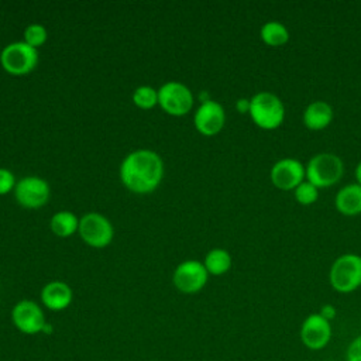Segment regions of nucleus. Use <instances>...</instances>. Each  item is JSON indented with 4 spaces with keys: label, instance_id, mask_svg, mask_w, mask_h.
I'll use <instances>...</instances> for the list:
<instances>
[{
    "label": "nucleus",
    "instance_id": "9",
    "mask_svg": "<svg viewBox=\"0 0 361 361\" xmlns=\"http://www.w3.org/2000/svg\"><path fill=\"white\" fill-rule=\"evenodd\" d=\"M51 196L49 185L39 176H24L17 180L14 197L25 209H38L47 204Z\"/></svg>",
    "mask_w": 361,
    "mask_h": 361
},
{
    "label": "nucleus",
    "instance_id": "20",
    "mask_svg": "<svg viewBox=\"0 0 361 361\" xmlns=\"http://www.w3.org/2000/svg\"><path fill=\"white\" fill-rule=\"evenodd\" d=\"M133 102L137 107L148 110L158 104V90L151 86H138L133 93Z\"/></svg>",
    "mask_w": 361,
    "mask_h": 361
},
{
    "label": "nucleus",
    "instance_id": "25",
    "mask_svg": "<svg viewBox=\"0 0 361 361\" xmlns=\"http://www.w3.org/2000/svg\"><path fill=\"white\" fill-rule=\"evenodd\" d=\"M319 314H320V316H323L326 320L331 322V320L336 317L337 310H336V307H334L333 305H323V306L320 307Z\"/></svg>",
    "mask_w": 361,
    "mask_h": 361
},
{
    "label": "nucleus",
    "instance_id": "24",
    "mask_svg": "<svg viewBox=\"0 0 361 361\" xmlns=\"http://www.w3.org/2000/svg\"><path fill=\"white\" fill-rule=\"evenodd\" d=\"M345 361H361V334L354 337L347 345Z\"/></svg>",
    "mask_w": 361,
    "mask_h": 361
},
{
    "label": "nucleus",
    "instance_id": "12",
    "mask_svg": "<svg viewBox=\"0 0 361 361\" xmlns=\"http://www.w3.org/2000/svg\"><path fill=\"white\" fill-rule=\"evenodd\" d=\"M306 168L299 159L282 158L271 168V182L281 190H293L305 180Z\"/></svg>",
    "mask_w": 361,
    "mask_h": 361
},
{
    "label": "nucleus",
    "instance_id": "14",
    "mask_svg": "<svg viewBox=\"0 0 361 361\" xmlns=\"http://www.w3.org/2000/svg\"><path fill=\"white\" fill-rule=\"evenodd\" d=\"M73 300L72 288L62 281H51L41 289V302L42 305L52 310L61 312L69 307Z\"/></svg>",
    "mask_w": 361,
    "mask_h": 361
},
{
    "label": "nucleus",
    "instance_id": "2",
    "mask_svg": "<svg viewBox=\"0 0 361 361\" xmlns=\"http://www.w3.org/2000/svg\"><path fill=\"white\" fill-rule=\"evenodd\" d=\"M251 120L262 130L278 128L285 118L282 100L271 92H258L250 99Z\"/></svg>",
    "mask_w": 361,
    "mask_h": 361
},
{
    "label": "nucleus",
    "instance_id": "27",
    "mask_svg": "<svg viewBox=\"0 0 361 361\" xmlns=\"http://www.w3.org/2000/svg\"><path fill=\"white\" fill-rule=\"evenodd\" d=\"M355 180L358 185H361V161L355 166Z\"/></svg>",
    "mask_w": 361,
    "mask_h": 361
},
{
    "label": "nucleus",
    "instance_id": "21",
    "mask_svg": "<svg viewBox=\"0 0 361 361\" xmlns=\"http://www.w3.org/2000/svg\"><path fill=\"white\" fill-rule=\"evenodd\" d=\"M293 195H295V199L298 200V203H300L303 206H309L317 200L319 189L309 180H303L300 185H298L293 189Z\"/></svg>",
    "mask_w": 361,
    "mask_h": 361
},
{
    "label": "nucleus",
    "instance_id": "22",
    "mask_svg": "<svg viewBox=\"0 0 361 361\" xmlns=\"http://www.w3.org/2000/svg\"><path fill=\"white\" fill-rule=\"evenodd\" d=\"M47 38H48V32L45 27L41 24H30L24 30V42L31 45L32 48L38 49L41 45L45 44Z\"/></svg>",
    "mask_w": 361,
    "mask_h": 361
},
{
    "label": "nucleus",
    "instance_id": "6",
    "mask_svg": "<svg viewBox=\"0 0 361 361\" xmlns=\"http://www.w3.org/2000/svg\"><path fill=\"white\" fill-rule=\"evenodd\" d=\"M78 231L80 238L93 248L107 247L114 235L110 220L96 212L86 213L82 219H79Z\"/></svg>",
    "mask_w": 361,
    "mask_h": 361
},
{
    "label": "nucleus",
    "instance_id": "4",
    "mask_svg": "<svg viewBox=\"0 0 361 361\" xmlns=\"http://www.w3.org/2000/svg\"><path fill=\"white\" fill-rule=\"evenodd\" d=\"M330 285L340 293L354 292L361 286V257L343 254L334 259L329 272Z\"/></svg>",
    "mask_w": 361,
    "mask_h": 361
},
{
    "label": "nucleus",
    "instance_id": "16",
    "mask_svg": "<svg viewBox=\"0 0 361 361\" xmlns=\"http://www.w3.org/2000/svg\"><path fill=\"white\" fill-rule=\"evenodd\" d=\"M336 209L344 216H357L361 213V185L350 183L338 190L334 199Z\"/></svg>",
    "mask_w": 361,
    "mask_h": 361
},
{
    "label": "nucleus",
    "instance_id": "11",
    "mask_svg": "<svg viewBox=\"0 0 361 361\" xmlns=\"http://www.w3.org/2000/svg\"><path fill=\"white\" fill-rule=\"evenodd\" d=\"M299 337L306 348L320 351L331 340V324L319 313H310L300 324Z\"/></svg>",
    "mask_w": 361,
    "mask_h": 361
},
{
    "label": "nucleus",
    "instance_id": "8",
    "mask_svg": "<svg viewBox=\"0 0 361 361\" xmlns=\"http://www.w3.org/2000/svg\"><path fill=\"white\" fill-rule=\"evenodd\" d=\"M11 322L18 331L28 336L42 333L47 324L42 307L31 299H23L13 306Z\"/></svg>",
    "mask_w": 361,
    "mask_h": 361
},
{
    "label": "nucleus",
    "instance_id": "17",
    "mask_svg": "<svg viewBox=\"0 0 361 361\" xmlns=\"http://www.w3.org/2000/svg\"><path fill=\"white\" fill-rule=\"evenodd\" d=\"M51 231L62 238L71 237L79 228V219L69 210L56 212L49 221Z\"/></svg>",
    "mask_w": 361,
    "mask_h": 361
},
{
    "label": "nucleus",
    "instance_id": "19",
    "mask_svg": "<svg viewBox=\"0 0 361 361\" xmlns=\"http://www.w3.org/2000/svg\"><path fill=\"white\" fill-rule=\"evenodd\" d=\"M259 37L269 47H282L289 41V31L282 23L272 20L261 27Z\"/></svg>",
    "mask_w": 361,
    "mask_h": 361
},
{
    "label": "nucleus",
    "instance_id": "18",
    "mask_svg": "<svg viewBox=\"0 0 361 361\" xmlns=\"http://www.w3.org/2000/svg\"><path fill=\"white\" fill-rule=\"evenodd\" d=\"M203 265L209 275H223L231 268V255L223 248H213L206 254Z\"/></svg>",
    "mask_w": 361,
    "mask_h": 361
},
{
    "label": "nucleus",
    "instance_id": "1",
    "mask_svg": "<svg viewBox=\"0 0 361 361\" xmlns=\"http://www.w3.org/2000/svg\"><path fill=\"white\" fill-rule=\"evenodd\" d=\"M164 178V162L151 149L130 152L120 165V179L133 193L147 195L154 192Z\"/></svg>",
    "mask_w": 361,
    "mask_h": 361
},
{
    "label": "nucleus",
    "instance_id": "5",
    "mask_svg": "<svg viewBox=\"0 0 361 361\" xmlns=\"http://www.w3.org/2000/svg\"><path fill=\"white\" fill-rule=\"evenodd\" d=\"M38 51L24 41L6 45L0 54L1 68L10 75H25L34 71L38 63Z\"/></svg>",
    "mask_w": 361,
    "mask_h": 361
},
{
    "label": "nucleus",
    "instance_id": "15",
    "mask_svg": "<svg viewBox=\"0 0 361 361\" xmlns=\"http://www.w3.org/2000/svg\"><path fill=\"white\" fill-rule=\"evenodd\" d=\"M303 124L309 130H323L333 120V109L327 102L316 100L307 104L303 111Z\"/></svg>",
    "mask_w": 361,
    "mask_h": 361
},
{
    "label": "nucleus",
    "instance_id": "3",
    "mask_svg": "<svg viewBox=\"0 0 361 361\" xmlns=\"http://www.w3.org/2000/svg\"><path fill=\"white\" fill-rule=\"evenodd\" d=\"M344 172L343 161L331 152H320L312 157L306 165V180L317 189L337 183Z\"/></svg>",
    "mask_w": 361,
    "mask_h": 361
},
{
    "label": "nucleus",
    "instance_id": "10",
    "mask_svg": "<svg viewBox=\"0 0 361 361\" xmlns=\"http://www.w3.org/2000/svg\"><path fill=\"white\" fill-rule=\"evenodd\" d=\"M209 274L203 265L196 259H188L180 262L172 275V282L175 288L182 293H197L207 283Z\"/></svg>",
    "mask_w": 361,
    "mask_h": 361
},
{
    "label": "nucleus",
    "instance_id": "26",
    "mask_svg": "<svg viewBox=\"0 0 361 361\" xmlns=\"http://www.w3.org/2000/svg\"><path fill=\"white\" fill-rule=\"evenodd\" d=\"M235 109L238 110V113L241 114H245L250 111V99H245V97H241L235 102Z\"/></svg>",
    "mask_w": 361,
    "mask_h": 361
},
{
    "label": "nucleus",
    "instance_id": "13",
    "mask_svg": "<svg viewBox=\"0 0 361 361\" xmlns=\"http://www.w3.org/2000/svg\"><path fill=\"white\" fill-rule=\"evenodd\" d=\"M193 123L200 134L207 137L216 135L221 131L226 123V113L223 106L212 99L203 100L193 116Z\"/></svg>",
    "mask_w": 361,
    "mask_h": 361
},
{
    "label": "nucleus",
    "instance_id": "23",
    "mask_svg": "<svg viewBox=\"0 0 361 361\" xmlns=\"http://www.w3.org/2000/svg\"><path fill=\"white\" fill-rule=\"evenodd\" d=\"M16 183L17 180L14 178V173L6 168H0V196L14 190Z\"/></svg>",
    "mask_w": 361,
    "mask_h": 361
},
{
    "label": "nucleus",
    "instance_id": "7",
    "mask_svg": "<svg viewBox=\"0 0 361 361\" xmlns=\"http://www.w3.org/2000/svg\"><path fill=\"white\" fill-rule=\"evenodd\" d=\"M158 104L165 113L180 117L190 111L193 94L190 89L180 82H166L158 89Z\"/></svg>",
    "mask_w": 361,
    "mask_h": 361
}]
</instances>
